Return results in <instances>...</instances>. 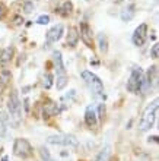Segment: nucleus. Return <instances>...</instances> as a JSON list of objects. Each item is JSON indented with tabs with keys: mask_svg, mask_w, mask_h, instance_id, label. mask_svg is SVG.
Segmentation results:
<instances>
[{
	"mask_svg": "<svg viewBox=\"0 0 159 161\" xmlns=\"http://www.w3.org/2000/svg\"><path fill=\"white\" fill-rule=\"evenodd\" d=\"M156 116H158V98L152 104H149L143 111L142 119H140V123H139L140 130L146 132L149 129H152V126H153V123L156 120Z\"/></svg>",
	"mask_w": 159,
	"mask_h": 161,
	"instance_id": "obj_1",
	"label": "nucleus"
},
{
	"mask_svg": "<svg viewBox=\"0 0 159 161\" xmlns=\"http://www.w3.org/2000/svg\"><path fill=\"white\" fill-rule=\"evenodd\" d=\"M82 79L86 82V85L91 88V91L93 92L95 97L105 98V95H104V84H102V80L96 76L95 73L89 72V70H83V72H82Z\"/></svg>",
	"mask_w": 159,
	"mask_h": 161,
	"instance_id": "obj_2",
	"label": "nucleus"
},
{
	"mask_svg": "<svg viewBox=\"0 0 159 161\" xmlns=\"http://www.w3.org/2000/svg\"><path fill=\"white\" fill-rule=\"evenodd\" d=\"M47 142L51 145H63V147H72L76 148L79 145V139L73 135L67 133H60V135H51L47 138Z\"/></svg>",
	"mask_w": 159,
	"mask_h": 161,
	"instance_id": "obj_3",
	"label": "nucleus"
},
{
	"mask_svg": "<svg viewBox=\"0 0 159 161\" xmlns=\"http://www.w3.org/2000/svg\"><path fill=\"white\" fill-rule=\"evenodd\" d=\"M13 154L19 158H28L32 155V147L26 139L19 138L13 144Z\"/></svg>",
	"mask_w": 159,
	"mask_h": 161,
	"instance_id": "obj_4",
	"label": "nucleus"
},
{
	"mask_svg": "<svg viewBox=\"0 0 159 161\" xmlns=\"http://www.w3.org/2000/svg\"><path fill=\"white\" fill-rule=\"evenodd\" d=\"M8 108H9V113H10L12 117H15V119H19V117H21V101H19V97H18L16 91H12L10 95H9Z\"/></svg>",
	"mask_w": 159,
	"mask_h": 161,
	"instance_id": "obj_5",
	"label": "nucleus"
},
{
	"mask_svg": "<svg viewBox=\"0 0 159 161\" xmlns=\"http://www.w3.org/2000/svg\"><path fill=\"white\" fill-rule=\"evenodd\" d=\"M142 76H143V72L140 68H136L133 69V72L130 75L129 80H127V89L130 92H137L139 88H140V82H142Z\"/></svg>",
	"mask_w": 159,
	"mask_h": 161,
	"instance_id": "obj_6",
	"label": "nucleus"
},
{
	"mask_svg": "<svg viewBox=\"0 0 159 161\" xmlns=\"http://www.w3.org/2000/svg\"><path fill=\"white\" fill-rule=\"evenodd\" d=\"M146 37H147V25L146 24H142V25H139L136 28L133 34V42L136 46H143L145 41H146Z\"/></svg>",
	"mask_w": 159,
	"mask_h": 161,
	"instance_id": "obj_7",
	"label": "nucleus"
},
{
	"mask_svg": "<svg viewBox=\"0 0 159 161\" xmlns=\"http://www.w3.org/2000/svg\"><path fill=\"white\" fill-rule=\"evenodd\" d=\"M80 38L85 42V46L92 47L93 46V40H92V30L88 25V22H80Z\"/></svg>",
	"mask_w": 159,
	"mask_h": 161,
	"instance_id": "obj_8",
	"label": "nucleus"
},
{
	"mask_svg": "<svg viewBox=\"0 0 159 161\" xmlns=\"http://www.w3.org/2000/svg\"><path fill=\"white\" fill-rule=\"evenodd\" d=\"M63 35V25H56L53 26L48 32H47V42L51 44V42H57Z\"/></svg>",
	"mask_w": 159,
	"mask_h": 161,
	"instance_id": "obj_9",
	"label": "nucleus"
},
{
	"mask_svg": "<svg viewBox=\"0 0 159 161\" xmlns=\"http://www.w3.org/2000/svg\"><path fill=\"white\" fill-rule=\"evenodd\" d=\"M96 120H98V117H96V111L93 110V107L92 106L86 107V111H85V122H86V125L89 127H93L96 125Z\"/></svg>",
	"mask_w": 159,
	"mask_h": 161,
	"instance_id": "obj_10",
	"label": "nucleus"
},
{
	"mask_svg": "<svg viewBox=\"0 0 159 161\" xmlns=\"http://www.w3.org/2000/svg\"><path fill=\"white\" fill-rule=\"evenodd\" d=\"M53 62H54V66L57 69L59 75H66V69H64V64H63V57H61V53L60 51H54L53 53Z\"/></svg>",
	"mask_w": 159,
	"mask_h": 161,
	"instance_id": "obj_11",
	"label": "nucleus"
},
{
	"mask_svg": "<svg viewBox=\"0 0 159 161\" xmlns=\"http://www.w3.org/2000/svg\"><path fill=\"white\" fill-rule=\"evenodd\" d=\"M134 13H136V10H134V4H129L126 9H123L121 10V15H120V18H121L123 22H129L131 21L134 18Z\"/></svg>",
	"mask_w": 159,
	"mask_h": 161,
	"instance_id": "obj_12",
	"label": "nucleus"
},
{
	"mask_svg": "<svg viewBox=\"0 0 159 161\" xmlns=\"http://www.w3.org/2000/svg\"><path fill=\"white\" fill-rule=\"evenodd\" d=\"M57 113H59V107H57L56 103L50 101L44 106V119H48L51 116H56Z\"/></svg>",
	"mask_w": 159,
	"mask_h": 161,
	"instance_id": "obj_13",
	"label": "nucleus"
},
{
	"mask_svg": "<svg viewBox=\"0 0 159 161\" xmlns=\"http://www.w3.org/2000/svg\"><path fill=\"white\" fill-rule=\"evenodd\" d=\"M79 41V34H77V30L76 28H69V34H67V46L75 47Z\"/></svg>",
	"mask_w": 159,
	"mask_h": 161,
	"instance_id": "obj_14",
	"label": "nucleus"
},
{
	"mask_svg": "<svg viewBox=\"0 0 159 161\" xmlns=\"http://www.w3.org/2000/svg\"><path fill=\"white\" fill-rule=\"evenodd\" d=\"M8 130V116L4 111H0V138H3Z\"/></svg>",
	"mask_w": 159,
	"mask_h": 161,
	"instance_id": "obj_15",
	"label": "nucleus"
},
{
	"mask_svg": "<svg viewBox=\"0 0 159 161\" xmlns=\"http://www.w3.org/2000/svg\"><path fill=\"white\" fill-rule=\"evenodd\" d=\"M109 155H111V147H109V145H105L104 149H102V151L96 155L95 161H108L109 160Z\"/></svg>",
	"mask_w": 159,
	"mask_h": 161,
	"instance_id": "obj_16",
	"label": "nucleus"
},
{
	"mask_svg": "<svg viewBox=\"0 0 159 161\" xmlns=\"http://www.w3.org/2000/svg\"><path fill=\"white\" fill-rule=\"evenodd\" d=\"M98 44H99V50L102 53L108 51V40H107L105 34H98Z\"/></svg>",
	"mask_w": 159,
	"mask_h": 161,
	"instance_id": "obj_17",
	"label": "nucleus"
},
{
	"mask_svg": "<svg viewBox=\"0 0 159 161\" xmlns=\"http://www.w3.org/2000/svg\"><path fill=\"white\" fill-rule=\"evenodd\" d=\"M12 54H13V48L12 47H9V48H4L2 56H0V62L2 63H8L9 60L12 59Z\"/></svg>",
	"mask_w": 159,
	"mask_h": 161,
	"instance_id": "obj_18",
	"label": "nucleus"
},
{
	"mask_svg": "<svg viewBox=\"0 0 159 161\" xmlns=\"http://www.w3.org/2000/svg\"><path fill=\"white\" fill-rule=\"evenodd\" d=\"M60 10H61V15H63V16H67V15H70L72 10H73V4H72L70 2H64Z\"/></svg>",
	"mask_w": 159,
	"mask_h": 161,
	"instance_id": "obj_19",
	"label": "nucleus"
},
{
	"mask_svg": "<svg viewBox=\"0 0 159 161\" xmlns=\"http://www.w3.org/2000/svg\"><path fill=\"white\" fill-rule=\"evenodd\" d=\"M66 85H67V76L66 75H59L57 76V89L61 91V89H64Z\"/></svg>",
	"mask_w": 159,
	"mask_h": 161,
	"instance_id": "obj_20",
	"label": "nucleus"
},
{
	"mask_svg": "<svg viewBox=\"0 0 159 161\" xmlns=\"http://www.w3.org/2000/svg\"><path fill=\"white\" fill-rule=\"evenodd\" d=\"M40 155H41V158L44 161H53L51 160V155H50V151H48L45 147H41V148H40Z\"/></svg>",
	"mask_w": 159,
	"mask_h": 161,
	"instance_id": "obj_21",
	"label": "nucleus"
},
{
	"mask_svg": "<svg viewBox=\"0 0 159 161\" xmlns=\"http://www.w3.org/2000/svg\"><path fill=\"white\" fill-rule=\"evenodd\" d=\"M51 85H53V75L47 73L45 76H44V88L48 89V88H51Z\"/></svg>",
	"mask_w": 159,
	"mask_h": 161,
	"instance_id": "obj_22",
	"label": "nucleus"
},
{
	"mask_svg": "<svg viewBox=\"0 0 159 161\" xmlns=\"http://www.w3.org/2000/svg\"><path fill=\"white\" fill-rule=\"evenodd\" d=\"M96 117H99L101 120H104V117H105V104L104 103H101L99 106H98V114H96Z\"/></svg>",
	"mask_w": 159,
	"mask_h": 161,
	"instance_id": "obj_23",
	"label": "nucleus"
},
{
	"mask_svg": "<svg viewBox=\"0 0 159 161\" xmlns=\"http://www.w3.org/2000/svg\"><path fill=\"white\" fill-rule=\"evenodd\" d=\"M37 22L40 24V25H47V24L50 22V16H48V15H41V16L38 18Z\"/></svg>",
	"mask_w": 159,
	"mask_h": 161,
	"instance_id": "obj_24",
	"label": "nucleus"
},
{
	"mask_svg": "<svg viewBox=\"0 0 159 161\" xmlns=\"http://www.w3.org/2000/svg\"><path fill=\"white\" fill-rule=\"evenodd\" d=\"M159 44H155V46L152 47V50H151V56H152V59H158L159 57Z\"/></svg>",
	"mask_w": 159,
	"mask_h": 161,
	"instance_id": "obj_25",
	"label": "nucleus"
},
{
	"mask_svg": "<svg viewBox=\"0 0 159 161\" xmlns=\"http://www.w3.org/2000/svg\"><path fill=\"white\" fill-rule=\"evenodd\" d=\"M24 10H25V13H31L34 10V3L32 2H25V4H24Z\"/></svg>",
	"mask_w": 159,
	"mask_h": 161,
	"instance_id": "obj_26",
	"label": "nucleus"
},
{
	"mask_svg": "<svg viewBox=\"0 0 159 161\" xmlns=\"http://www.w3.org/2000/svg\"><path fill=\"white\" fill-rule=\"evenodd\" d=\"M4 15H6V6L0 2V19H3Z\"/></svg>",
	"mask_w": 159,
	"mask_h": 161,
	"instance_id": "obj_27",
	"label": "nucleus"
},
{
	"mask_svg": "<svg viewBox=\"0 0 159 161\" xmlns=\"http://www.w3.org/2000/svg\"><path fill=\"white\" fill-rule=\"evenodd\" d=\"M22 22H24V19H22L19 15H18V16H15V24H16V25H21Z\"/></svg>",
	"mask_w": 159,
	"mask_h": 161,
	"instance_id": "obj_28",
	"label": "nucleus"
},
{
	"mask_svg": "<svg viewBox=\"0 0 159 161\" xmlns=\"http://www.w3.org/2000/svg\"><path fill=\"white\" fill-rule=\"evenodd\" d=\"M115 3H121V2H124V0H114Z\"/></svg>",
	"mask_w": 159,
	"mask_h": 161,
	"instance_id": "obj_29",
	"label": "nucleus"
},
{
	"mask_svg": "<svg viewBox=\"0 0 159 161\" xmlns=\"http://www.w3.org/2000/svg\"><path fill=\"white\" fill-rule=\"evenodd\" d=\"M86 2H89V0H86Z\"/></svg>",
	"mask_w": 159,
	"mask_h": 161,
	"instance_id": "obj_30",
	"label": "nucleus"
}]
</instances>
